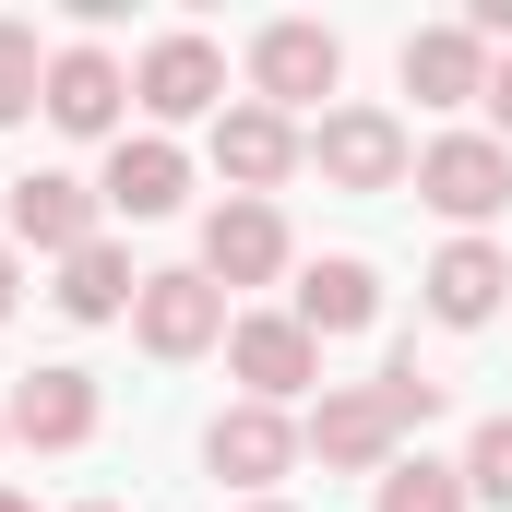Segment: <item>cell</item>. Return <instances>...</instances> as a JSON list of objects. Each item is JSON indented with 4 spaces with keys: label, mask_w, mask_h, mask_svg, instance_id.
<instances>
[{
    "label": "cell",
    "mask_w": 512,
    "mask_h": 512,
    "mask_svg": "<svg viewBox=\"0 0 512 512\" xmlns=\"http://www.w3.org/2000/svg\"><path fill=\"white\" fill-rule=\"evenodd\" d=\"M501 298H512V251H501V239H453V251L429 262V322L477 334V322H489Z\"/></svg>",
    "instance_id": "cell-15"
},
{
    "label": "cell",
    "mask_w": 512,
    "mask_h": 512,
    "mask_svg": "<svg viewBox=\"0 0 512 512\" xmlns=\"http://www.w3.org/2000/svg\"><path fill=\"white\" fill-rule=\"evenodd\" d=\"M417 203L453 215L465 239H489V215L512 203V143H489V131H441V143H417Z\"/></svg>",
    "instance_id": "cell-3"
},
{
    "label": "cell",
    "mask_w": 512,
    "mask_h": 512,
    "mask_svg": "<svg viewBox=\"0 0 512 512\" xmlns=\"http://www.w3.org/2000/svg\"><path fill=\"white\" fill-rule=\"evenodd\" d=\"M0 512H36V501H24V489H0Z\"/></svg>",
    "instance_id": "cell-26"
},
{
    "label": "cell",
    "mask_w": 512,
    "mask_h": 512,
    "mask_svg": "<svg viewBox=\"0 0 512 512\" xmlns=\"http://www.w3.org/2000/svg\"><path fill=\"white\" fill-rule=\"evenodd\" d=\"M131 108L179 143V120H227V48L215 36H191V24H167L143 60H131Z\"/></svg>",
    "instance_id": "cell-2"
},
{
    "label": "cell",
    "mask_w": 512,
    "mask_h": 512,
    "mask_svg": "<svg viewBox=\"0 0 512 512\" xmlns=\"http://www.w3.org/2000/svg\"><path fill=\"white\" fill-rule=\"evenodd\" d=\"M310 167H322V191H405L417 143H405L393 108H322L310 120Z\"/></svg>",
    "instance_id": "cell-6"
},
{
    "label": "cell",
    "mask_w": 512,
    "mask_h": 512,
    "mask_svg": "<svg viewBox=\"0 0 512 512\" xmlns=\"http://www.w3.org/2000/svg\"><path fill=\"white\" fill-rule=\"evenodd\" d=\"M465 36H477V48H512V0H477V12H465Z\"/></svg>",
    "instance_id": "cell-23"
},
{
    "label": "cell",
    "mask_w": 512,
    "mask_h": 512,
    "mask_svg": "<svg viewBox=\"0 0 512 512\" xmlns=\"http://www.w3.org/2000/svg\"><path fill=\"white\" fill-rule=\"evenodd\" d=\"M239 512H286V501H239Z\"/></svg>",
    "instance_id": "cell-27"
},
{
    "label": "cell",
    "mask_w": 512,
    "mask_h": 512,
    "mask_svg": "<svg viewBox=\"0 0 512 512\" xmlns=\"http://www.w3.org/2000/svg\"><path fill=\"white\" fill-rule=\"evenodd\" d=\"M286 215H274V203H239V191H227V203H215V215H203V274H215V286H274V274H286Z\"/></svg>",
    "instance_id": "cell-14"
},
{
    "label": "cell",
    "mask_w": 512,
    "mask_h": 512,
    "mask_svg": "<svg viewBox=\"0 0 512 512\" xmlns=\"http://www.w3.org/2000/svg\"><path fill=\"white\" fill-rule=\"evenodd\" d=\"M227 322H239V310H227V286H215L203 262H167V274H143V298H131V346L167 358V370H179V358H215Z\"/></svg>",
    "instance_id": "cell-1"
},
{
    "label": "cell",
    "mask_w": 512,
    "mask_h": 512,
    "mask_svg": "<svg viewBox=\"0 0 512 512\" xmlns=\"http://www.w3.org/2000/svg\"><path fill=\"white\" fill-rule=\"evenodd\" d=\"M465 501L512 512V405H501V417H477V441H465Z\"/></svg>",
    "instance_id": "cell-21"
},
{
    "label": "cell",
    "mask_w": 512,
    "mask_h": 512,
    "mask_svg": "<svg viewBox=\"0 0 512 512\" xmlns=\"http://www.w3.org/2000/svg\"><path fill=\"white\" fill-rule=\"evenodd\" d=\"M12 310H24V251L0 239V322H12Z\"/></svg>",
    "instance_id": "cell-25"
},
{
    "label": "cell",
    "mask_w": 512,
    "mask_h": 512,
    "mask_svg": "<svg viewBox=\"0 0 512 512\" xmlns=\"http://www.w3.org/2000/svg\"><path fill=\"white\" fill-rule=\"evenodd\" d=\"M84 512H120V501H84Z\"/></svg>",
    "instance_id": "cell-28"
},
{
    "label": "cell",
    "mask_w": 512,
    "mask_h": 512,
    "mask_svg": "<svg viewBox=\"0 0 512 512\" xmlns=\"http://www.w3.org/2000/svg\"><path fill=\"white\" fill-rule=\"evenodd\" d=\"M370 512H477V501H465V465H441V453H393L382 477H370Z\"/></svg>",
    "instance_id": "cell-19"
},
{
    "label": "cell",
    "mask_w": 512,
    "mask_h": 512,
    "mask_svg": "<svg viewBox=\"0 0 512 512\" xmlns=\"http://www.w3.org/2000/svg\"><path fill=\"white\" fill-rule=\"evenodd\" d=\"M36 108H48V48H36V24L12 12V24H0V131L36 120Z\"/></svg>",
    "instance_id": "cell-20"
},
{
    "label": "cell",
    "mask_w": 512,
    "mask_h": 512,
    "mask_svg": "<svg viewBox=\"0 0 512 512\" xmlns=\"http://www.w3.org/2000/svg\"><path fill=\"white\" fill-rule=\"evenodd\" d=\"M382 405H393V429H429V417H441V382H429L417 358H393V370H382Z\"/></svg>",
    "instance_id": "cell-22"
},
{
    "label": "cell",
    "mask_w": 512,
    "mask_h": 512,
    "mask_svg": "<svg viewBox=\"0 0 512 512\" xmlns=\"http://www.w3.org/2000/svg\"><path fill=\"white\" fill-rule=\"evenodd\" d=\"M215 167H227V191H239V203H274V191H286V179L310 167V131L239 96V108L215 120Z\"/></svg>",
    "instance_id": "cell-11"
},
{
    "label": "cell",
    "mask_w": 512,
    "mask_h": 512,
    "mask_svg": "<svg viewBox=\"0 0 512 512\" xmlns=\"http://www.w3.org/2000/svg\"><path fill=\"white\" fill-rule=\"evenodd\" d=\"M203 465H215V477H227L239 501H274V477L298 465V417H286V405H251V393H239V405H227V417L203 429Z\"/></svg>",
    "instance_id": "cell-10"
},
{
    "label": "cell",
    "mask_w": 512,
    "mask_h": 512,
    "mask_svg": "<svg viewBox=\"0 0 512 512\" xmlns=\"http://www.w3.org/2000/svg\"><path fill=\"white\" fill-rule=\"evenodd\" d=\"M334 84H346V36H334V24L286 12V24H262V36H251V108L298 120V108H322Z\"/></svg>",
    "instance_id": "cell-4"
},
{
    "label": "cell",
    "mask_w": 512,
    "mask_h": 512,
    "mask_svg": "<svg viewBox=\"0 0 512 512\" xmlns=\"http://www.w3.org/2000/svg\"><path fill=\"white\" fill-rule=\"evenodd\" d=\"M489 143H512V60H489Z\"/></svg>",
    "instance_id": "cell-24"
},
{
    "label": "cell",
    "mask_w": 512,
    "mask_h": 512,
    "mask_svg": "<svg viewBox=\"0 0 512 512\" xmlns=\"http://www.w3.org/2000/svg\"><path fill=\"white\" fill-rule=\"evenodd\" d=\"M96 417H108L96 370H72V358H36V370L12 382V405H0V441H24V453H84V441H96Z\"/></svg>",
    "instance_id": "cell-7"
},
{
    "label": "cell",
    "mask_w": 512,
    "mask_h": 512,
    "mask_svg": "<svg viewBox=\"0 0 512 512\" xmlns=\"http://www.w3.org/2000/svg\"><path fill=\"white\" fill-rule=\"evenodd\" d=\"M72 322H131V298H143V274H131V251L120 239H96V251H72L60 262V286H48Z\"/></svg>",
    "instance_id": "cell-18"
},
{
    "label": "cell",
    "mask_w": 512,
    "mask_h": 512,
    "mask_svg": "<svg viewBox=\"0 0 512 512\" xmlns=\"http://www.w3.org/2000/svg\"><path fill=\"white\" fill-rule=\"evenodd\" d=\"M227 370L251 382V405H298V393L322 382V346H310L298 310H239L227 322Z\"/></svg>",
    "instance_id": "cell-9"
},
{
    "label": "cell",
    "mask_w": 512,
    "mask_h": 512,
    "mask_svg": "<svg viewBox=\"0 0 512 512\" xmlns=\"http://www.w3.org/2000/svg\"><path fill=\"white\" fill-rule=\"evenodd\" d=\"M286 310L310 322V346H322V334H370V322H382V274L358 251H334V262H310V274L286 286Z\"/></svg>",
    "instance_id": "cell-17"
},
{
    "label": "cell",
    "mask_w": 512,
    "mask_h": 512,
    "mask_svg": "<svg viewBox=\"0 0 512 512\" xmlns=\"http://www.w3.org/2000/svg\"><path fill=\"white\" fill-rule=\"evenodd\" d=\"M96 203H108V215H131V227L179 215V203H191V155H179L167 131H120V143H108V179H96Z\"/></svg>",
    "instance_id": "cell-13"
},
{
    "label": "cell",
    "mask_w": 512,
    "mask_h": 512,
    "mask_svg": "<svg viewBox=\"0 0 512 512\" xmlns=\"http://www.w3.org/2000/svg\"><path fill=\"white\" fill-rule=\"evenodd\" d=\"M298 453H310V465H334V477H382L393 453H405V429H393L382 382H334L310 417H298Z\"/></svg>",
    "instance_id": "cell-8"
},
{
    "label": "cell",
    "mask_w": 512,
    "mask_h": 512,
    "mask_svg": "<svg viewBox=\"0 0 512 512\" xmlns=\"http://www.w3.org/2000/svg\"><path fill=\"white\" fill-rule=\"evenodd\" d=\"M405 96H417V108H489V48H477L465 24L405 36Z\"/></svg>",
    "instance_id": "cell-16"
},
{
    "label": "cell",
    "mask_w": 512,
    "mask_h": 512,
    "mask_svg": "<svg viewBox=\"0 0 512 512\" xmlns=\"http://www.w3.org/2000/svg\"><path fill=\"white\" fill-rule=\"evenodd\" d=\"M120 108H131V72L84 36V48H48V131L72 143H120Z\"/></svg>",
    "instance_id": "cell-12"
},
{
    "label": "cell",
    "mask_w": 512,
    "mask_h": 512,
    "mask_svg": "<svg viewBox=\"0 0 512 512\" xmlns=\"http://www.w3.org/2000/svg\"><path fill=\"white\" fill-rule=\"evenodd\" d=\"M0 239H12V251H48V262H72V251H96V239H108V203H96V179L24 167V179L0 191Z\"/></svg>",
    "instance_id": "cell-5"
}]
</instances>
